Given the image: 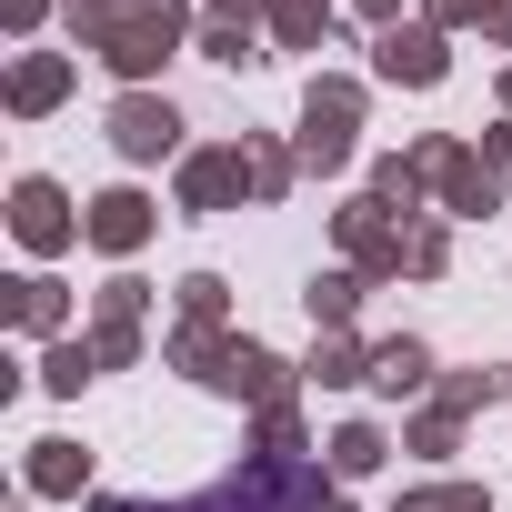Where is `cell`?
Instances as JSON below:
<instances>
[{"label": "cell", "mask_w": 512, "mask_h": 512, "mask_svg": "<svg viewBox=\"0 0 512 512\" xmlns=\"http://www.w3.org/2000/svg\"><path fill=\"white\" fill-rule=\"evenodd\" d=\"M352 121H362V91L352 81H312V101H302V161L342 171L352 161Z\"/></svg>", "instance_id": "6da1fadb"}, {"label": "cell", "mask_w": 512, "mask_h": 512, "mask_svg": "<svg viewBox=\"0 0 512 512\" xmlns=\"http://www.w3.org/2000/svg\"><path fill=\"white\" fill-rule=\"evenodd\" d=\"M171 31H181L171 0H141L131 21H111V31H101V61H111V71H151V61L171 51Z\"/></svg>", "instance_id": "7a4b0ae2"}, {"label": "cell", "mask_w": 512, "mask_h": 512, "mask_svg": "<svg viewBox=\"0 0 512 512\" xmlns=\"http://www.w3.org/2000/svg\"><path fill=\"white\" fill-rule=\"evenodd\" d=\"M111 141H121V161H161V151H181V111L151 101V91H131L111 111Z\"/></svg>", "instance_id": "3957f363"}, {"label": "cell", "mask_w": 512, "mask_h": 512, "mask_svg": "<svg viewBox=\"0 0 512 512\" xmlns=\"http://www.w3.org/2000/svg\"><path fill=\"white\" fill-rule=\"evenodd\" d=\"M201 382H221V392H241V402H282V362H272L262 342H221Z\"/></svg>", "instance_id": "277c9868"}, {"label": "cell", "mask_w": 512, "mask_h": 512, "mask_svg": "<svg viewBox=\"0 0 512 512\" xmlns=\"http://www.w3.org/2000/svg\"><path fill=\"white\" fill-rule=\"evenodd\" d=\"M382 81H412V91H432L442 81V31H382Z\"/></svg>", "instance_id": "5b68a950"}, {"label": "cell", "mask_w": 512, "mask_h": 512, "mask_svg": "<svg viewBox=\"0 0 512 512\" xmlns=\"http://www.w3.org/2000/svg\"><path fill=\"white\" fill-rule=\"evenodd\" d=\"M11 221H21L31 251H61V241H71V201H61L51 181H21V191H11Z\"/></svg>", "instance_id": "8992f818"}, {"label": "cell", "mask_w": 512, "mask_h": 512, "mask_svg": "<svg viewBox=\"0 0 512 512\" xmlns=\"http://www.w3.org/2000/svg\"><path fill=\"white\" fill-rule=\"evenodd\" d=\"M81 231H91L101 251H141V231H151V201H141V191H101Z\"/></svg>", "instance_id": "52a82bcc"}, {"label": "cell", "mask_w": 512, "mask_h": 512, "mask_svg": "<svg viewBox=\"0 0 512 512\" xmlns=\"http://www.w3.org/2000/svg\"><path fill=\"white\" fill-rule=\"evenodd\" d=\"M241 171H251L241 151H201V161L181 171V201H191V211H221V201L241 191Z\"/></svg>", "instance_id": "ba28073f"}, {"label": "cell", "mask_w": 512, "mask_h": 512, "mask_svg": "<svg viewBox=\"0 0 512 512\" xmlns=\"http://www.w3.org/2000/svg\"><path fill=\"white\" fill-rule=\"evenodd\" d=\"M372 382H382V392H422V382H432V352H422V342H382V352H372Z\"/></svg>", "instance_id": "9c48e42d"}, {"label": "cell", "mask_w": 512, "mask_h": 512, "mask_svg": "<svg viewBox=\"0 0 512 512\" xmlns=\"http://www.w3.org/2000/svg\"><path fill=\"white\" fill-rule=\"evenodd\" d=\"M502 392H512V372H502V362H482V372H452V382H442V412L462 422V412H482V402H502Z\"/></svg>", "instance_id": "30bf717a"}, {"label": "cell", "mask_w": 512, "mask_h": 512, "mask_svg": "<svg viewBox=\"0 0 512 512\" xmlns=\"http://www.w3.org/2000/svg\"><path fill=\"white\" fill-rule=\"evenodd\" d=\"M302 302H312V322H332V332H342V322H352V302H362V272H322Z\"/></svg>", "instance_id": "8fae6325"}, {"label": "cell", "mask_w": 512, "mask_h": 512, "mask_svg": "<svg viewBox=\"0 0 512 512\" xmlns=\"http://www.w3.org/2000/svg\"><path fill=\"white\" fill-rule=\"evenodd\" d=\"M61 81H71L61 61H21V71H11V101H21V111H51V101H61Z\"/></svg>", "instance_id": "7c38bea8"}, {"label": "cell", "mask_w": 512, "mask_h": 512, "mask_svg": "<svg viewBox=\"0 0 512 512\" xmlns=\"http://www.w3.org/2000/svg\"><path fill=\"white\" fill-rule=\"evenodd\" d=\"M442 191H452V211H492V201H502V181H492L482 161H452V171H442Z\"/></svg>", "instance_id": "4fadbf2b"}, {"label": "cell", "mask_w": 512, "mask_h": 512, "mask_svg": "<svg viewBox=\"0 0 512 512\" xmlns=\"http://www.w3.org/2000/svg\"><path fill=\"white\" fill-rule=\"evenodd\" d=\"M322 21H332V0H272V31L302 51V41H322Z\"/></svg>", "instance_id": "5bb4252c"}, {"label": "cell", "mask_w": 512, "mask_h": 512, "mask_svg": "<svg viewBox=\"0 0 512 512\" xmlns=\"http://www.w3.org/2000/svg\"><path fill=\"white\" fill-rule=\"evenodd\" d=\"M31 452H41V462H31L41 492H81V452H71V442H31Z\"/></svg>", "instance_id": "9a60e30c"}, {"label": "cell", "mask_w": 512, "mask_h": 512, "mask_svg": "<svg viewBox=\"0 0 512 512\" xmlns=\"http://www.w3.org/2000/svg\"><path fill=\"white\" fill-rule=\"evenodd\" d=\"M181 322H191V332H211V322H221V282H211V272H191V282H181Z\"/></svg>", "instance_id": "2e32d148"}, {"label": "cell", "mask_w": 512, "mask_h": 512, "mask_svg": "<svg viewBox=\"0 0 512 512\" xmlns=\"http://www.w3.org/2000/svg\"><path fill=\"white\" fill-rule=\"evenodd\" d=\"M372 462H382V432H372V422H352V432L332 442V472H372Z\"/></svg>", "instance_id": "e0dca14e"}, {"label": "cell", "mask_w": 512, "mask_h": 512, "mask_svg": "<svg viewBox=\"0 0 512 512\" xmlns=\"http://www.w3.org/2000/svg\"><path fill=\"white\" fill-rule=\"evenodd\" d=\"M362 372H372V362H362L352 342H322V352H312V382H362Z\"/></svg>", "instance_id": "ac0fdd59"}, {"label": "cell", "mask_w": 512, "mask_h": 512, "mask_svg": "<svg viewBox=\"0 0 512 512\" xmlns=\"http://www.w3.org/2000/svg\"><path fill=\"white\" fill-rule=\"evenodd\" d=\"M91 362H101V352H81V342H61V352H51V372H41V382H51V392H81V382H91Z\"/></svg>", "instance_id": "d6986e66"}, {"label": "cell", "mask_w": 512, "mask_h": 512, "mask_svg": "<svg viewBox=\"0 0 512 512\" xmlns=\"http://www.w3.org/2000/svg\"><path fill=\"white\" fill-rule=\"evenodd\" d=\"M21 322L51 332V322H61V282H21Z\"/></svg>", "instance_id": "ffe728a7"}, {"label": "cell", "mask_w": 512, "mask_h": 512, "mask_svg": "<svg viewBox=\"0 0 512 512\" xmlns=\"http://www.w3.org/2000/svg\"><path fill=\"white\" fill-rule=\"evenodd\" d=\"M101 322H141V282H111L101 292Z\"/></svg>", "instance_id": "44dd1931"}, {"label": "cell", "mask_w": 512, "mask_h": 512, "mask_svg": "<svg viewBox=\"0 0 512 512\" xmlns=\"http://www.w3.org/2000/svg\"><path fill=\"white\" fill-rule=\"evenodd\" d=\"M292 512H342V492H332L322 472H302V502H292Z\"/></svg>", "instance_id": "7402d4cb"}, {"label": "cell", "mask_w": 512, "mask_h": 512, "mask_svg": "<svg viewBox=\"0 0 512 512\" xmlns=\"http://www.w3.org/2000/svg\"><path fill=\"white\" fill-rule=\"evenodd\" d=\"M492 0H432V21H482Z\"/></svg>", "instance_id": "603a6c76"}, {"label": "cell", "mask_w": 512, "mask_h": 512, "mask_svg": "<svg viewBox=\"0 0 512 512\" xmlns=\"http://www.w3.org/2000/svg\"><path fill=\"white\" fill-rule=\"evenodd\" d=\"M211 11H221V21H241V31H251V11H262V0H211Z\"/></svg>", "instance_id": "cb8c5ba5"}, {"label": "cell", "mask_w": 512, "mask_h": 512, "mask_svg": "<svg viewBox=\"0 0 512 512\" xmlns=\"http://www.w3.org/2000/svg\"><path fill=\"white\" fill-rule=\"evenodd\" d=\"M492 41H512V0H492Z\"/></svg>", "instance_id": "d4e9b609"}, {"label": "cell", "mask_w": 512, "mask_h": 512, "mask_svg": "<svg viewBox=\"0 0 512 512\" xmlns=\"http://www.w3.org/2000/svg\"><path fill=\"white\" fill-rule=\"evenodd\" d=\"M362 11H372V21H392V0H362Z\"/></svg>", "instance_id": "484cf974"}, {"label": "cell", "mask_w": 512, "mask_h": 512, "mask_svg": "<svg viewBox=\"0 0 512 512\" xmlns=\"http://www.w3.org/2000/svg\"><path fill=\"white\" fill-rule=\"evenodd\" d=\"M101 512H141V502H101Z\"/></svg>", "instance_id": "4316f807"}]
</instances>
